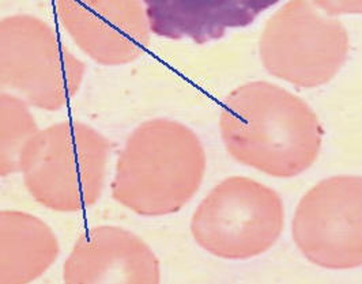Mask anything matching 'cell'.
Here are the masks:
<instances>
[{
	"mask_svg": "<svg viewBox=\"0 0 362 284\" xmlns=\"http://www.w3.org/2000/svg\"><path fill=\"white\" fill-rule=\"evenodd\" d=\"M233 160L272 177H296L317 160L323 128L305 101L270 82L233 90L219 116Z\"/></svg>",
	"mask_w": 362,
	"mask_h": 284,
	"instance_id": "1",
	"label": "cell"
},
{
	"mask_svg": "<svg viewBox=\"0 0 362 284\" xmlns=\"http://www.w3.org/2000/svg\"><path fill=\"white\" fill-rule=\"evenodd\" d=\"M110 144L90 125L63 122L37 131L26 143L19 173L28 192L57 213H78L104 192Z\"/></svg>",
	"mask_w": 362,
	"mask_h": 284,
	"instance_id": "3",
	"label": "cell"
},
{
	"mask_svg": "<svg viewBox=\"0 0 362 284\" xmlns=\"http://www.w3.org/2000/svg\"><path fill=\"white\" fill-rule=\"evenodd\" d=\"M54 7L78 48L98 64L132 63L150 45L142 0H54Z\"/></svg>",
	"mask_w": 362,
	"mask_h": 284,
	"instance_id": "8",
	"label": "cell"
},
{
	"mask_svg": "<svg viewBox=\"0 0 362 284\" xmlns=\"http://www.w3.org/2000/svg\"><path fill=\"white\" fill-rule=\"evenodd\" d=\"M328 16L362 14V0H312Z\"/></svg>",
	"mask_w": 362,
	"mask_h": 284,
	"instance_id": "13",
	"label": "cell"
},
{
	"mask_svg": "<svg viewBox=\"0 0 362 284\" xmlns=\"http://www.w3.org/2000/svg\"><path fill=\"white\" fill-rule=\"evenodd\" d=\"M69 284H157L160 263L142 238L127 229L97 226L85 231L63 266Z\"/></svg>",
	"mask_w": 362,
	"mask_h": 284,
	"instance_id": "9",
	"label": "cell"
},
{
	"mask_svg": "<svg viewBox=\"0 0 362 284\" xmlns=\"http://www.w3.org/2000/svg\"><path fill=\"white\" fill-rule=\"evenodd\" d=\"M59 241L40 218L19 211L0 213V283H30L59 256Z\"/></svg>",
	"mask_w": 362,
	"mask_h": 284,
	"instance_id": "11",
	"label": "cell"
},
{
	"mask_svg": "<svg viewBox=\"0 0 362 284\" xmlns=\"http://www.w3.org/2000/svg\"><path fill=\"white\" fill-rule=\"evenodd\" d=\"M259 52L270 75L313 89L328 83L344 67L349 35L312 0H290L267 20Z\"/></svg>",
	"mask_w": 362,
	"mask_h": 284,
	"instance_id": "5",
	"label": "cell"
},
{
	"mask_svg": "<svg viewBox=\"0 0 362 284\" xmlns=\"http://www.w3.org/2000/svg\"><path fill=\"white\" fill-rule=\"evenodd\" d=\"M206 154L198 135L175 120L138 125L117 158L112 197L142 216L180 211L198 192Z\"/></svg>",
	"mask_w": 362,
	"mask_h": 284,
	"instance_id": "2",
	"label": "cell"
},
{
	"mask_svg": "<svg viewBox=\"0 0 362 284\" xmlns=\"http://www.w3.org/2000/svg\"><path fill=\"white\" fill-rule=\"evenodd\" d=\"M1 117V160L0 174L8 177L19 173L21 154L26 143L38 131L35 117L29 112L28 104L10 93H3L0 97Z\"/></svg>",
	"mask_w": 362,
	"mask_h": 284,
	"instance_id": "12",
	"label": "cell"
},
{
	"mask_svg": "<svg viewBox=\"0 0 362 284\" xmlns=\"http://www.w3.org/2000/svg\"><path fill=\"white\" fill-rule=\"evenodd\" d=\"M293 239L315 266H362V177L326 178L308 191L291 223Z\"/></svg>",
	"mask_w": 362,
	"mask_h": 284,
	"instance_id": "7",
	"label": "cell"
},
{
	"mask_svg": "<svg viewBox=\"0 0 362 284\" xmlns=\"http://www.w3.org/2000/svg\"><path fill=\"white\" fill-rule=\"evenodd\" d=\"M156 36L189 40L198 45L217 41L228 30L251 25L279 0H142Z\"/></svg>",
	"mask_w": 362,
	"mask_h": 284,
	"instance_id": "10",
	"label": "cell"
},
{
	"mask_svg": "<svg viewBox=\"0 0 362 284\" xmlns=\"http://www.w3.org/2000/svg\"><path fill=\"white\" fill-rule=\"evenodd\" d=\"M284 223V204L274 189L252 178L229 177L198 206L191 232L213 256L247 260L272 248Z\"/></svg>",
	"mask_w": 362,
	"mask_h": 284,
	"instance_id": "6",
	"label": "cell"
},
{
	"mask_svg": "<svg viewBox=\"0 0 362 284\" xmlns=\"http://www.w3.org/2000/svg\"><path fill=\"white\" fill-rule=\"evenodd\" d=\"M85 63L42 19L17 14L0 23V81L30 107L60 110L82 85Z\"/></svg>",
	"mask_w": 362,
	"mask_h": 284,
	"instance_id": "4",
	"label": "cell"
}]
</instances>
